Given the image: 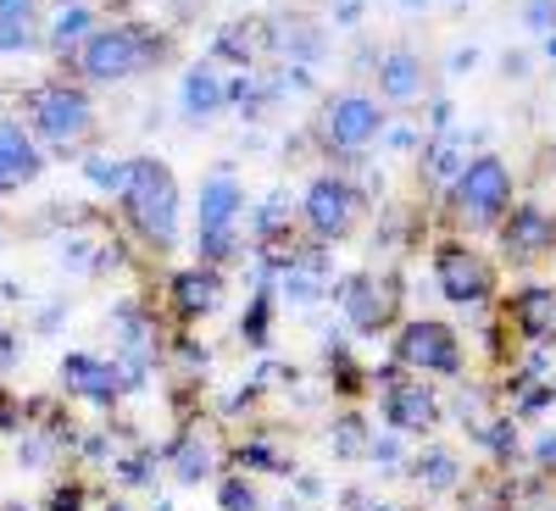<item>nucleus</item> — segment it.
<instances>
[{
  "label": "nucleus",
  "instance_id": "nucleus-26",
  "mask_svg": "<svg viewBox=\"0 0 556 511\" xmlns=\"http://www.w3.org/2000/svg\"><path fill=\"white\" fill-rule=\"evenodd\" d=\"M479 434L490 439L495 461H506V468H513V461H518V434H513V417H501V423H490V429H479Z\"/></svg>",
  "mask_w": 556,
  "mask_h": 511
},
{
  "label": "nucleus",
  "instance_id": "nucleus-39",
  "mask_svg": "<svg viewBox=\"0 0 556 511\" xmlns=\"http://www.w3.org/2000/svg\"><path fill=\"white\" fill-rule=\"evenodd\" d=\"M545 51H551V62H556V34H545Z\"/></svg>",
  "mask_w": 556,
  "mask_h": 511
},
{
  "label": "nucleus",
  "instance_id": "nucleus-34",
  "mask_svg": "<svg viewBox=\"0 0 556 511\" xmlns=\"http://www.w3.org/2000/svg\"><path fill=\"white\" fill-rule=\"evenodd\" d=\"M334 17H340V23H362V0H340Z\"/></svg>",
  "mask_w": 556,
  "mask_h": 511
},
{
  "label": "nucleus",
  "instance_id": "nucleus-28",
  "mask_svg": "<svg viewBox=\"0 0 556 511\" xmlns=\"http://www.w3.org/2000/svg\"><path fill=\"white\" fill-rule=\"evenodd\" d=\"M217 506H223V511H256V489H251V478H228V484L217 489Z\"/></svg>",
  "mask_w": 556,
  "mask_h": 511
},
{
  "label": "nucleus",
  "instance_id": "nucleus-21",
  "mask_svg": "<svg viewBox=\"0 0 556 511\" xmlns=\"http://www.w3.org/2000/svg\"><path fill=\"white\" fill-rule=\"evenodd\" d=\"M178 101H184V117H212L223 112V78L212 67H190L178 84Z\"/></svg>",
  "mask_w": 556,
  "mask_h": 511
},
{
  "label": "nucleus",
  "instance_id": "nucleus-25",
  "mask_svg": "<svg viewBox=\"0 0 556 511\" xmlns=\"http://www.w3.org/2000/svg\"><path fill=\"white\" fill-rule=\"evenodd\" d=\"M240 468H251V473H290V461L278 456L273 445L251 439V445H240Z\"/></svg>",
  "mask_w": 556,
  "mask_h": 511
},
{
  "label": "nucleus",
  "instance_id": "nucleus-6",
  "mask_svg": "<svg viewBox=\"0 0 556 511\" xmlns=\"http://www.w3.org/2000/svg\"><path fill=\"white\" fill-rule=\"evenodd\" d=\"M395 367H424V373L456 379L462 373V345L440 317H412L395 340Z\"/></svg>",
  "mask_w": 556,
  "mask_h": 511
},
{
  "label": "nucleus",
  "instance_id": "nucleus-37",
  "mask_svg": "<svg viewBox=\"0 0 556 511\" xmlns=\"http://www.w3.org/2000/svg\"><path fill=\"white\" fill-rule=\"evenodd\" d=\"M395 7H401V12H412V17H417V12H429V0H395Z\"/></svg>",
  "mask_w": 556,
  "mask_h": 511
},
{
  "label": "nucleus",
  "instance_id": "nucleus-32",
  "mask_svg": "<svg viewBox=\"0 0 556 511\" xmlns=\"http://www.w3.org/2000/svg\"><path fill=\"white\" fill-rule=\"evenodd\" d=\"M534 461H540L545 473H556V434H540L534 439Z\"/></svg>",
  "mask_w": 556,
  "mask_h": 511
},
{
  "label": "nucleus",
  "instance_id": "nucleus-16",
  "mask_svg": "<svg viewBox=\"0 0 556 511\" xmlns=\"http://www.w3.org/2000/svg\"><path fill=\"white\" fill-rule=\"evenodd\" d=\"M245 212V190L228 173L206 178L201 183V201H195V234H206V228H235V217Z\"/></svg>",
  "mask_w": 556,
  "mask_h": 511
},
{
  "label": "nucleus",
  "instance_id": "nucleus-3",
  "mask_svg": "<svg viewBox=\"0 0 556 511\" xmlns=\"http://www.w3.org/2000/svg\"><path fill=\"white\" fill-rule=\"evenodd\" d=\"M28 128L45 139L51 151H78L89 133H96V101L84 95L78 84H39L28 95Z\"/></svg>",
  "mask_w": 556,
  "mask_h": 511
},
{
  "label": "nucleus",
  "instance_id": "nucleus-36",
  "mask_svg": "<svg viewBox=\"0 0 556 511\" xmlns=\"http://www.w3.org/2000/svg\"><path fill=\"white\" fill-rule=\"evenodd\" d=\"M390 139H395V151H412V145H417V133H412V128H395Z\"/></svg>",
  "mask_w": 556,
  "mask_h": 511
},
{
  "label": "nucleus",
  "instance_id": "nucleus-12",
  "mask_svg": "<svg viewBox=\"0 0 556 511\" xmlns=\"http://www.w3.org/2000/svg\"><path fill=\"white\" fill-rule=\"evenodd\" d=\"M434 417H440V406H434V395H429L424 384L390 379V389H384V423H390L395 434H424Z\"/></svg>",
  "mask_w": 556,
  "mask_h": 511
},
{
  "label": "nucleus",
  "instance_id": "nucleus-11",
  "mask_svg": "<svg viewBox=\"0 0 556 511\" xmlns=\"http://www.w3.org/2000/svg\"><path fill=\"white\" fill-rule=\"evenodd\" d=\"M340 311L356 334H379L384 322H390V295L379 278H367V272H351L345 284H340Z\"/></svg>",
  "mask_w": 556,
  "mask_h": 511
},
{
  "label": "nucleus",
  "instance_id": "nucleus-27",
  "mask_svg": "<svg viewBox=\"0 0 556 511\" xmlns=\"http://www.w3.org/2000/svg\"><path fill=\"white\" fill-rule=\"evenodd\" d=\"M84 173H89V183H96V190H123V173H128V162L89 156V162H84Z\"/></svg>",
  "mask_w": 556,
  "mask_h": 511
},
{
  "label": "nucleus",
  "instance_id": "nucleus-9",
  "mask_svg": "<svg viewBox=\"0 0 556 511\" xmlns=\"http://www.w3.org/2000/svg\"><path fill=\"white\" fill-rule=\"evenodd\" d=\"M62 389H67V395H78V400L112 406V400H117V389H123V373H117L112 361H101V356L73 350V356H62Z\"/></svg>",
  "mask_w": 556,
  "mask_h": 511
},
{
  "label": "nucleus",
  "instance_id": "nucleus-15",
  "mask_svg": "<svg viewBox=\"0 0 556 511\" xmlns=\"http://www.w3.org/2000/svg\"><path fill=\"white\" fill-rule=\"evenodd\" d=\"M417 95H424V56L406 51V44H395V51L379 56V101L412 106Z\"/></svg>",
  "mask_w": 556,
  "mask_h": 511
},
{
  "label": "nucleus",
  "instance_id": "nucleus-29",
  "mask_svg": "<svg viewBox=\"0 0 556 511\" xmlns=\"http://www.w3.org/2000/svg\"><path fill=\"white\" fill-rule=\"evenodd\" d=\"M240 334H245V345H262V340H267V295L251 301V311H245V322H240Z\"/></svg>",
  "mask_w": 556,
  "mask_h": 511
},
{
  "label": "nucleus",
  "instance_id": "nucleus-8",
  "mask_svg": "<svg viewBox=\"0 0 556 511\" xmlns=\"http://www.w3.org/2000/svg\"><path fill=\"white\" fill-rule=\"evenodd\" d=\"M434 278H440V295H445L451 306H479V301H490V290H495V267H490L473 245H440Z\"/></svg>",
  "mask_w": 556,
  "mask_h": 511
},
{
  "label": "nucleus",
  "instance_id": "nucleus-10",
  "mask_svg": "<svg viewBox=\"0 0 556 511\" xmlns=\"http://www.w3.org/2000/svg\"><path fill=\"white\" fill-rule=\"evenodd\" d=\"M501 245L523 267V261H534V256H545L556 245V222L540 206H513V217H501Z\"/></svg>",
  "mask_w": 556,
  "mask_h": 511
},
{
  "label": "nucleus",
  "instance_id": "nucleus-4",
  "mask_svg": "<svg viewBox=\"0 0 556 511\" xmlns=\"http://www.w3.org/2000/svg\"><path fill=\"white\" fill-rule=\"evenodd\" d=\"M451 190H456V212L473 228H495L506 212H513V167H506L501 156H473V162L456 167Z\"/></svg>",
  "mask_w": 556,
  "mask_h": 511
},
{
  "label": "nucleus",
  "instance_id": "nucleus-24",
  "mask_svg": "<svg viewBox=\"0 0 556 511\" xmlns=\"http://www.w3.org/2000/svg\"><path fill=\"white\" fill-rule=\"evenodd\" d=\"M173 456H178V461H173V473H178L184 484H201V478L212 473V450H206L201 439H184Z\"/></svg>",
  "mask_w": 556,
  "mask_h": 511
},
{
  "label": "nucleus",
  "instance_id": "nucleus-33",
  "mask_svg": "<svg viewBox=\"0 0 556 511\" xmlns=\"http://www.w3.org/2000/svg\"><path fill=\"white\" fill-rule=\"evenodd\" d=\"M367 456H374V461H384V468H390V461L401 456V445H395V439H374V445H367Z\"/></svg>",
  "mask_w": 556,
  "mask_h": 511
},
{
  "label": "nucleus",
  "instance_id": "nucleus-18",
  "mask_svg": "<svg viewBox=\"0 0 556 511\" xmlns=\"http://www.w3.org/2000/svg\"><path fill=\"white\" fill-rule=\"evenodd\" d=\"M39 44V0H0V56H23Z\"/></svg>",
  "mask_w": 556,
  "mask_h": 511
},
{
  "label": "nucleus",
  "instance_id": "nucleus-17",
  "mask_svg": "<svg viewBox=\"0 0 556 511\" xmlns=\"http://www.w3.org/2000/svg\"><path fill=\"white\" fill-rule=\"evenodd\" d=\"M167 290H173L178 317H206L223 295V278H217V267H190V272H173Z\"/></svg>",
  "mask_w": 556,
  "mask_h": 511
},
{
  "label": "nucleus",
  "instance_id": "nucleus-38",
  "mask_svg": "<svg viewBox=\"0 0 556 511\" xmlns=\"http://www.w3.org/2000/svg\"><path fill=\"white\" fill-rule=\"evenodd\" d=\"M468 511H506V506H495V500H479V506H468Z\"/></svg>",
  "mask_w": 556,
  "mask_h": 511
},
{
  "label": "nucleus",
  "instance_id": "nucleus-2",
  "mask_svg": "<svg viewBox=\"0 0 556 511\" xmlns=\"http://www.w3.org/2000/svg\"><path fill=\"white\" fill-rule=\"evenodd\" d=\"M117 201H123L128 228H134V234L146 240V245L167 251V245L178 240V178H173L167 162H156V156H134L128 173H123Z\"/></svg>",
  "mask_w": 556,
  "mask_h": 511
},
{
  "label": "nucleus",
  "instance_id": "nucleus-22",
  "mask_svg": "<svg viewBox=\"0 0 556 511\" xmlns=\"http://www.w3.org/2000/svg\"><path fill=\"white\" fill-rule=\"evenodd\" d=\"M212 56H217V62H235V67H251V62H256V28L223 23L217 39H212Z\"/></svg>",
  "mask_w": 556,
  "mask_h": 511
},
{
  "label": "nucleus",
  "instance_id": "nucleus-30",
  "mask_svg": "<svg viewBox=\"0 0 556 511\" xmlns=\"http://www.w3.org/2000/svg\"><path fill=\"white\" fill-rule=\"evenodd\" d=\"M523 23H529L534 34H556V0H529Z\"/></svg>",
  "mask_w": 556,
  "mask_h": 511
},
{
  "label": "nucleus",
  "instance_id": "nucleus-20",
  "mask_svg": "<svg viewBox=\"0 0 556 511\" xmlns=\"http://www.w3.org/2000/svg\"><path fill=\"white\" fill-rule=\"evenodd\" d=\"M267 39L285 62H317L323 51H329L323 28H312V23H267Z\"/></svg>",
  "mask_w": 556,
  "mask_h": 511
},
{
  "label": "nucleus",
  "instance_id": "nucleus-5",
  "mask_svg": "<svg viewBox=\"0 0 556 511\" xmlns=\"http://www.w3.org/2000/svg\"><path fill=\"white\" fill-rule=\"evenodd\" d=\"M301 217L312 228V240L323 245H340L351 228L362 222V195H356V183L351 178H334V173H323L306 183V201H301Z\"/></svg>",
  "mask_w": 556,
  "mask_h": 511
},
{
  "label": "nucleus",
  "instance_id": "nucleus-23",
  "mask_svg": "<svg viewBox=\"0 0 556 511\" xmlns=\"http://www.w3.org/2000/svg\"><path fill=\"white\" fill-rule=\"evenodd\" d=\"M456 473H462V468H456V456H451V450H424V456H417V468H412V478L424 484V489H434V495L451 489Z\"/></svg>",
  "mask_w": 556,
  "mask_h": 511
},
{
  "label": "nucleus",
  "instance_id": "nucleus-7",
  "mask_svg": "<svg viewBox=\"0 0 556 511\" xmlns=\"http://www.w3.org/2000/svg\"><path fill=\"white\" fill-rule=\"evenodd\" d=\"M323 133H329V151L356 156L384 133V106L374 95H362V89H345V95H334L329 112H323Z\"/></svg>",
  "mask_w": 556,
  "mask_h": 511
},
{
  "label": "nucleus",
  "instance_id": "nucleus-1",
  "mask_svg": "<svg viewBox=\"0 0 556 511\" xmlns=\"http://www.w3.org/2000/svg\"><path fill=\"white\" fill-rule=\"evenodd\" d=\"M162 51H167V39L146 23H96L89 39L73 51V62L89 84H128L139 73H151Z\"/></svg>",
  "mask_w": 556,
  "mask_h": 511
},
{
  "label": "nucleus",
  "instance_id": "nucleus-35",
  "mask_svg": "<svg viewBox=\"0 0 556 511\" xmlns=\"http://www.w3.org/2000/svg\"><path fill=\"white\" fill-rule=\"evenodd\" d=\"M12 356H17V345H12V334H0V373L12 367Z\"/></svg>",
  "mask_w": 556,
  "mask_h": 511
},
{
  "label": "nucleus",
  "instance_id": "nucleus-40",
  "mask_svg": "<svg viewBox=\"0 0 556 511\" xmlns=\"http://www.w3.org/2000/svg\"><path fill=\"white\" fill-rule=\"evenodd\" d=\"M551 400H556V384H551Z\"/></svg>",
  "mask_w": 556,
  "mask_h": 511
},
{
  "label": "nucleus",
  "instance_id": "nucleus-31",
  "mask_svg": "<svg viewBox=\"0 0 556 511\" xmlns=\"http://www.w3.org/2000/svg\"><path fill=\"white\" fill-rule=\"evenodd\" d=\"M45 511H84V489L78 484H56V495H51Z\"/></svg>",
  "mask_w": 556,
  "mask_h": 511
},
{
  "label": "nucleus",
  "instance_id": "nucleus-19",
  "mask_svg": "<svg viewBox=\"0 0 556 511\" xmlns=\"http://www.w3.org/2000/svg\"><path fill=\"white\" fill-rule=\"evenodd\" d=\"M89 28H96V12L84 7V0H62L56 7V17H51V28H45V44H51V51L67 62L78 44L89 39Z\"/></svg>",
  "mask_w": 556,
  "mask_h": 511
},
{
  "label": "nucleus",
  "instance_id": "nucleus-14",
  "mask_svg": "<svg viewBox=\"0 0 556 511\" xmlns=\"http://www.w3.org/2000/svg\"><path fill=\"white\" fill-rule=\"evenodd\" d=\"M39 167H45V156H39L34 139L17 123H0V195H12V190H23V183H34Z\"/></svg>",
  "mask_w": 556,
  "mask_h": 511
},
{
  "label": "nucleus",
  "instance_id": "nucleus-13",
  "mask_svg": "<svg viewBox=\"0 0 556 511\" xmlns=\"http://www.w3.org/2000/svg\"><path fill=\"white\" fill-rule=\"evenodd\" d=\"M506 317H513V329L534 345H556V290L551 284H529L513 295V306H506Z\"/></svg>",
  "mask_w": 556,
  "mask_h": 511
}]
</instances>
